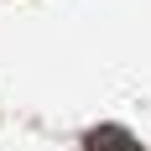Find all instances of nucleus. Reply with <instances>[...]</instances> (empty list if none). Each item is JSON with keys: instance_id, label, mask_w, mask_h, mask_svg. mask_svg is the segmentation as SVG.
<instances>
[{"instance_id": "nucleus-1", "label": "nucleus", "mask_w": 151, "mask_h": 151, "mask_svg": "<svg viewBox=\"0 0 151 151\" xmlns=\"http://www.w3.org/2000/svg\"><path fill=\"white\" fill-rule=\"evenodd\" d=\"M89 151H130V141H125L120 130H99V136L89 141Z\"/></svg>"}]
</instances>
